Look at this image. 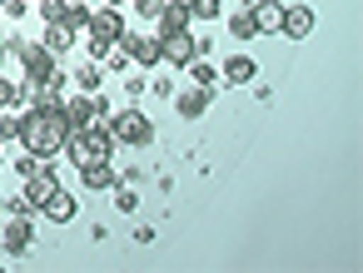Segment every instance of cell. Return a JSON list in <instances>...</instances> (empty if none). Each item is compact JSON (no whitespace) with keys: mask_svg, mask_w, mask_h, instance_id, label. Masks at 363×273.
I'll list each match as a JSON object with an SVG mask.
<instances>
[{"mask_svg":"<svg viewBox=\"0 0 363 273\" xmlns=\"http://www.w3.org/2000/svg\"><path fill=\"white\" fill-rule=\"evenodd\" d=\"M75 80H80V90H90V95H95V90L105 85V70H100V60H90V65H80V70H75Z\"/></svg>","mask_w":363,"mask_h":273,"instance_id":"ffe728a7","label":"cell"},{"mask_svg":"<svg viewBox=\"0 0 363 273\" xmlns=\"http://www.w3.org/2000/svg\"><path fill=\"white\" fill-rule=\"evenodd\" d=\"M35 214H45L50 223H75L80 204H75V194H70V189H60V184H55V189H50V199H45V204H40Z\"/></svg>","mask_w":363,"mask_h":273,"instance_id":"30bf717a","label":"cell"},{"mask_svg":"<svg viewBox=\"0 0 363 273\" xmlns=\"http://www.w3.org/2000/svg\"><path fill=\"white\" fill-rule=\"evenodd\" d=\"M30 238H35L30 214H6V219H0V243H6V253H26Z\"/></svg>","mask_w":363,"mask_h":273,"instance_id":"ba28073f","label":"cell"},{"mask_svg":"<svg viewBox=\"0 0 363 273\" xmlns=\"http://www.w3.org/2000/svg\"><path fill=\"white\" fill-rule=\"evenodd\" d=\"M0 144L21 149V115H11V110H0Z\"/></svg>","mask_w":363,"mask_h":273,"instance_id":"ac0fdd59","label":"cell"},{"mask_svg":"<svg viewBox=\"0 0 363 273\" xmlns=\"http://www.w3.org/2000/svg\"><path fill=\"white\" fill-rule=\"evenodd\" d=\"M150 90H155L160 100H169V95H174V80H169V75H155V80H150Z\"/></svg>","mask_w":363,"mask_h":273,"instance_id":"484cf974","label":"cell"},{"mask_svg":"<svg viewBox=\"0 0 363 273\" xmlns=\"http://www.w3.org/2000/svg\"><path fill=\"white\" fill-rule=\"evenodd\" d=\"M65 25L80 35V30H90V6H85V0H75V6H70V16H65Z\"/></svg>","mask_w":363,"mask_h":273,"instance_id":"7402d4cb","label":"cell"},{"mask_svg":"<svg viewBox=\"0 0 363 273\" xmlns=\"http://www.w3.org/2000/svg\"><path fill=\"white\" fill-rule=\"evenodd\" d=\"M219 80H224V85H254V80H259V65H254L249 55H229V60L219 65Z\"/></svg>","mask_w":363,"mask_h":273,"instance_id":"7c38bea8","label":"cell"},{"mask_svg":"<svg viewBox=\"0 0 363 273\" xmlns=\"http://www.w3.org/2000/svg\"><path fill=\"white\" fill-rule=\"evenodd\" d=\"M75 169H85V164H100V159H110L115 154V139H110V124L105 120H90V124H75L70 134H65V149H60Z\"/></svg>","mask_w":363,"mask_h":273,"instance_id":"7a4b0ae2","label":"cell"},{"mask_svg":"<svg viewBox=\"0 0 363 273\" xmlns=\"http://www.w3.org/2000/svg\"><path fill=\"white\" fill-rule=\"evenodd\" d=\"M110 115H115V110H110V100H105L100 90H95V95L80 90L75 100H65V120H70V129H75V124H90V120H110Z\"/></svg>","mask_w":363,"mask_h":273,"instance_id":"8992f818","label":"cell"},{"mask_svg":"<svg viewBox=\"0 0 363 273\" xmlns=\"http://www.w3.org/2000/svg\"><path fill=\"white\" fill-rule=\"evenodd\" d=\"M110 50H115V45H105V40H95V35H90V60H105Z\"/></svg>","mask_w":363,"mask_h":273,"instance_id":"83f0119b","label":"cell"},{"mask_svg":"<svg viewBox=\"0 0 363 273\" xmlns=\"http://www.w3.org/2000/svg\"><path fill=\"white\" fill-rule=\"evenodd\" d=\"M6 55H16L21 60V80H30V85H65V70L55 65V55L45 50V45H26V40H16V45H6Z\"/></svg>","mask_w":363,"mask_h":273,"instance_id":"3957f363","label":"cell"},{"mask_svg":"<svg viewBox=\"0 0 363 273\" xmlns=\"http://www.w3.org/2000/svg\"><path fill=\"white\" fill-rule=\"evenodd\" d=\"M125 55H130V65L135 70H150V65H160V35H140V30H125L120 40H115Z\"/></svg>","mask_w":363,"mask_h":273,"instance_id":"52a82bcc","label":"cell"},{"mask_svg":"<svg viewBox=\"0 0 363 273\" xmlns=\"http://www.w3.org/2000/svg\"><path fill=\"white\" fill-rule=\"evenodd\" d=\"M135 11H140V16H145V21H155V16H160V11H164V0H135Z\"/></svg>","mask_w":363,"mask_h":273,"instance_id":"4316f807","label":"cell"},{"mask_svg":"<svg viewBox=\"0 0 363 273\" xmlns=\"http://www.w3.org/2000/svg\"><path fill=\"white\" fill-rule=\"evenodd\" d=\"M308 30H313V11H308V6H284V25H279V35L303 40Z\"/></svg>","mask_w":363,"mask_h":273,"instance_id":"4fadbf2b","label":"cell"},{"mask_svg":"<svg viewBox=\"0 0 363 273\" xmlns=\"http://www.w3.org/2000/svg\"><path fill=\"white\" fill-rule=\"evenodd\" d=\"M11 105H21V80H6V75H0V110H11Z\"/></svg>","mask_w":363,"mask_h":273,"instance_id":"cb8c5ba5","label":"cell"},{"mask_svg":"<svg viewBox=\"0 0 363 273\" xmlns=\"http://www.w3.org/2000/svg\"><path fill=\"white\" fill-rule=\"evenodd\" d=\"M184 70H189V80H194L199 90H214V85H219V65H209L204 55H194V60H189Z\"/></svg>","mask_w":363,"mask_h":273,"instance_id":"2e32d148","label":"cell"},{"mask_svg":"<svg viewBox=\"0 0 363 273\" xmlns=\"http://www.w3.org/2000/svg\"><path fill=\"white\" fill-rule=\"evenodd\" d=\"M105 124H110V139H115V144H130V149L155 144V124H150V115L135 110V105H130V110H115Z\"/></svg>","mask_w":363,"mask_h":273,"instance_id":"277c9868","label":"cell"},{"mask_svg":"<svg viewBox=\"0 0 363 273\" xmlns=\"http://www.w3.org/2000/svg\"><path fill=\"white\" fill-rule=\"evenodd\" d=\"M40 45H45L50 55H65V50L75 45V30H70V25H45V40H40Z\"/></svg>","mask_w":363,"mask_h":273,"instance_id":"e0dca14e","label":"cell"},{"mask_svg":"<svg viewBox=\"0 0 363 273\" xmlns=\"http://www.w3.org/2000/svg\"><path fill=\"white\" fill-rule=\"evenodd\" d=\"M80 184H85L90 194H105V189L120 184V174L110 169V159H100V164H85V169H80Z\"/></svg>","mask_w":363,"mask_h":273,"instance_id":"9a60e30c","label":"cell"},{"mask_svg":"<svg viewBox=\"0 0 363 273\" xmlns=\"http://www.w3.org/2000/svg\"><path fill=\"white\" fill-rule=\"evenodd\" d=\"M0 70H6V40H0Z\"/></svg>","mask_w":363,"mask_h":273,"instance_id":"f546056e","label":"cell"},{"mask_svg":"<svg viewBox=\"0 0 363 273\" xmlns=\"http://www.w3.org/2000/svg\"><path fill=\"white\" fill-rule=\"evenodd\" d=\"M35 6H40L45 25H65V16H70V0H35Z\"/></svg>","mask_w":363,"mask_h":273,"instance_id":"d6986e66","label":"cell"},{"mask_svg":"<svg viewBox=\"0 0 363 273\" xmlns=\"http://www.w3.org/2000/svg\"><path fill=\"white\" fill-rule=\"evenodd\" d=\"M169 6H179V11H184V16L194 21V0H169Z\"/></svg>","mask_w":363,"mask_h":273,"instance_id":"f1b7e54d","label":"cell"},{"mask_svg":"<svg viewBox=\"0 0 363 273\" xmlns=\"http://www.w3.org/2000/svg\"><path fill=\"white\" fill-rule=\"evenodd\" d=\"M160 35V65H174V70H184L189 60H194V30L184 25V30H155Z\"/></svg>","mask_w":363,"mask_h":273,"instance_id":"5b68a950","label":"cell"},{"mask_svg":"<svg viewBox=\"0 0 363 273\" xmlns=\"http://www.w3.org/2000/svg\"><path fill=\"white\" fill-rule=\"evenodd\" d=\"M224 16V0H194V21H219Z\"/></svg>","mask_w":363,"mask_h":273,"instance_id":"d4e9b609","label":"cell"},{"mask_svg":"<svg viewBox=\"0 0 363 273\" xmlns=\"http://www.w3.org/2000/svg\"><path fill=\"white\" fill-rule=\"evenodd\" d=\"M115 209H120V214H135V209H140V194H135L130 184H115Z\"/></svg>","mask_w":363,"mask_h":273,"instance_id":"603a6c76","label":"cell"},{"mask_svg":"<svg viewBox=\"0 0 363 273\" xmlns=\"http://www.w3.org/2000/svg\"><path fill=\"white\" fill-rule=\"evenodd\" d=\"M105 6H115V11H120V6H125V0H105Z\"/></svg>","mask_w":363,"mask_h":273,"instance_id":"4dcf8cb0","label":"cell"},{"mask_svg":"<svg viewBox=\"0 0 363 273\" xmlns=\"http://www.w3.org/2000/svg\"><path fill=\"white\" fill-rule=\"evenodd\" d=\"M209 100H214V90H199V85H194V90L174 95V115H179V120H199V115L209 110Z\"/></svg>","mask_w":363,"mask_h":273,"instance_id":"5bb4252c","label":"cell"},{"mask_svg":"<svg viewBox=\"0 0 363 273\" xmlns=\"http://www.w3.org/2000/svg\"><path fill=\"white\" fill-rule=\"evenodd\" d=\"M65 134H70L65 105H26L21 110V149H30L40 159H60Z\"/></svg>","mask_w":363,"mask_h":273,"instance_id":"6da1fadb","label":"cell"},{"mask_svg":"<svg viewBox=\"0 0 363 273\" xmlns=\"http://www.w3.org/2000/svg\"><path fill=\"white\" fill-rule=\"evenodd\" d=\"M229 35H234V40H254V35H259V30H254V16H249V6H244V11L229 21Z\"/></svg>","mask_w":363,"mask_h":273,"instance_id":"44dd1931","label":"cell"},{"mask_svg":"<svg viewBox=\"0 0 363 273\" xmlns=\"http://www.w3.org/2000/svg\"><path fill=\"white\" fill-rule=\"evenodd\" d=\"M125 30H130V25H125V16H120L115 6H100V11H90V35H95V40L115 45Z\"/></svg>","mask_w":363,"mask_h":273,"instance_id":"9c48e42d","label":"cell"},{"mask_svg":"<svg viewBox=\"0 0 363 273\" xmlns=\"http://www.w3.org/2000/svg\"><path fill=\"white\" fill-rule=\"evenodd\" d=\"M249 16H254V30H259V35H279V25H284V0H249Z\"/></svg>","mask_w":363,"mask_h":273,"instance_id":"8fae6325","label":"cell"}]
</instances>
